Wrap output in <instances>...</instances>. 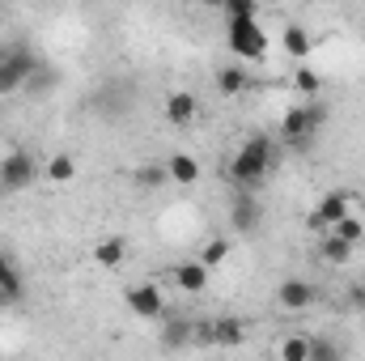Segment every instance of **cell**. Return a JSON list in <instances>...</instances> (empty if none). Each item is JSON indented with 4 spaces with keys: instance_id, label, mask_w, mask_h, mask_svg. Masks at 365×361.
<instances>
[{
    "instance_id": "cell-29",
    "label": "cell",
    "mask_w": 365,
    "mask_h": 361,
    "mask_svg": "<svg viewBox=\"0 0 365 361\" xmlns=\"http://www.w3.org/2000/svg\"><path fill=\"white\" fill-rule=\"evenodd\" d=\"M200 4H204V9H217V13H221V4H225V0H200Z\"/></svg>"
},
{
    "instance_id": "cell-4",
    "label": "cell",
    "mask_w": 365,
    "mask_h": 361,
    "mask_svg": "<svg viewBox=\"0 0 365 361\" xmlns=\"http://www.w3.org/2000/svg\"><path fill=\"white\" fill-rule=\"evenodd\" d=\"M38 64H43V60H38L26 43L9 47V51H4V60H0V98L26 90V81L34 77V68H38Z\"/></svg>"
},
{
    "instance_id": "cell-6",
    "label": "cell",
    "mask_w": 365,
    "mask_h": 361,
    "mask_svg": "<svg viewBox=\"0 0 365 361\" xmlns=\"http://www.w3.org/2000/svg\"><path fill=\"white\" fill-rule=\"evenodd\" d=\"M34 179H38V162H34V153L13 149V153L0 158V191L17 195V191H26Z\"/></svg>"
},
{
    "instance_id": "cell-12",
    "label": "cell",
    "mask_w": 365,
    "mask_h": 361,
    "mask_svg": "<svg viewBox=\"0 0 365 361\" xmlns=\"http://www.w3.org/2000/svg\"><path fill=\"white\" fill-rule=\"evenodd\" d=\"M208 264L195 255V260H182L179 268H175V285H179V293H204L208 289Z\"/></svg>"
},
{
    "instance_id": "cell-20",
    "label": "cell",
    "mask_w": 365,
    "mask_h": 361,
    "mask_svg": "<svg viewBox=\"0 0 365 361\" xmlns=\"http://www.w3.org/2000/svg\"><path fill=\"white\" fill-rule=\"evenodd\" d=\"M284 56H293V60L310 56V34L302 26H284Z\"/></svg>"
},
{
    "instance_id": "cell-25",
    "label": "cell",
    "mask_w": 365,
    "mask_h": 361,
    "mask_svg": "<svg viewBox=\"0 0 365 361\" xmlns=\"http://www.w3.org/2000/svg\"><path fill=\"white\" fill-rule=\"evenodd\" d=\"M293 86H297V93H306V98H314V93L323 90V77L310 68V64H302L297 73H293Z\"/></svg>"
},
{
    "instance_id": "cell-14",
    "label": "cell",
    "mask_w": 365,
    "mask_h": 361,
    "mask_svg": "<svg viewBox=\"0 0 365 361\" xmlns=\"http://www.w3.org/2000/svg\"><path fill=\"white\" fill-rule=\"evenodd\" d=\"M0 289H4L13 302H21V298H26V276H21L17 260H13L9 251H0Z\"/></svg>"
},
{
    "instance_id": "cell-17",
    "label": "cell",
    "mask_w": 365,
    "mask_h": 361,
    "mask_svg": "<svg viewBox=\"0 0 365 361\" xmlns=\"http://www.w3.org/2000/svg\"><path fill=\"white\" fill-rule=\"evenodd\" d=\"M242 90H251V77H247V68H238V64H225V68H217V93H225V98H238Z\"/></svg>"
},
{
    "instance_id": "cell-27",
    "label": "cell",
    "mask_w": 365,
    "mask_h": 361,
    "mask_svg": "<svg viewBox=\"0 0 365 361\" xmlns=\"http://www.w3.org/2000/svg\"><path fill=\"white\" fill-rule=\"evenodd\" d=\"M221 17H259V0H225Z\"/></svg>"
},
{
    "instance_id": "cell-23",
    "label": "cell",
    "mask_w": 365,
    "mask_h": 361,
    "mask_svg": "<svg viewBox=\"0 0 365 361\" xmlns=\"http://www.w3.org/2000/svg\"><path fill=\"white\" fill-rule=\"evenodd\" d=\"M280 357L284 361H310V336H284L280 340Z\"/></svg>"
},
{
    "instance_id": "cell-24",
    "label": "cell",
    "mask_w": 365,
    "mask_h": 361,
    "mask_svg": "<svg viewBox=\"0 0 365 361\" xmlns=\"http://www.w3.org/2000/svg\"><path fill=\"white\" fill-rule=\"evenodd\" d=\"M166 183H170L166 166H140L136 171V187H145V191H162Z\"/></svg>"
},
{
    "instance_id": "cell-19",
    "label": "cell",
    "mask_w": 365,
    "mask_h": 361,
    "mask_svg": "<svg viewBox=\"0 0 365 361\" xmlns=\"http://www.w3.org/2000/svg\"><path fill=\"white\" fill-rule=\"evenodd\" d=\"M191 336H195V323H191V319H170L166 332H162V345H166V349H182Z\"/></svg>"
},
{
    "instance_id": "cell-5",
    "label": "cell",
    "mask_w": 365,
    "mask_h": 361,
    "mask_svg": "<svg viewBox=\"0 0 365 361\" xmlns=\"http://www.w3.org/2000/svg\"><path fill=\"white\" fill-rule=\"evenodd\" d=\"M353 213V191L349 187H331L319 204H314V213L306 217V230H314V234H327L340 217H349Z\"/></svg>"
},
{
    "instance_id": "cell-3",
    "label": "cell",
    "mask_w": 365,
    "mask_h": 361,
    "mask_svg": "<svg viewBox=\"0 0 365 361\" xmlns=\"http://www.w3.org/2000/svg\"><path fill=\"white\" fill-rule=\"evenodd\" d=\"M225 43H230L234 56H242V60H251V64L268 60V51H272L264 26H259L255 17H225Z\"/></svg>"
},
{
    "instance_id": "cell-2",
    "label": "cell",
    "mask_w": 365,
    "mask_h": 361,
    "mask_svg": "<svg viewBox=\"0 0 365 361\" xmlns=\"http://www.w3.org/2000/svg\"><path fill=\"white\" fill-rule=\"evenodd\" d=\"M327 111L319 102H302V106H289L284 119H280V141L289 149H310L319 141V128H323Z\"/></svg>"
},
{
    "instance_id": "cell-13",
    "label": "cell",
    "mask_w": 365,
    "mask_h": 361,
    "mask_svg": "<svg viewBox=\"0 0 365 361\" xmlns=\"http://www.w3.org/2000/svg\"><path fill=\"white\" fill-rule=\"evenodd\" d=\"M314 255H319L323 264H331V268H340V264H349V260H353V243L327 230V234L319 238V251H314Z\"/></svg>"
},
{
    "instance_id": "cell-31",
    "label": "cell",
    "mask_w": 365,
    "mask_h": 361,
    "mask_svg": "<svg viewBox=\"0 0 365 361\" xmlns=\"http://www.w3.org/2000/svg\"><path fill=\"white\" fill-rule=\"evenodd\" d=\"M0 4H13V0H0Z\"/></svg>"
},
{
    "instance_id": "cell-9",
    "label": "cell",
    "mask_w": 365,
    "mask_h": 361,
    "mask_svg": "<svg viewBox=\"0 0 365 361\" xmlns=\"http://www.w3.org/2000/svg\"><path fill=\"white\" fill-rule=\"evenodd\" d=\"M195 327H200V336H204L208 345H217V349H234V345L247 340V323L234 319V315H221V319H208V323H195Z\"/></svg>"
},
{
    "instance_id": "cell-22",
    "label": "cell",
    "mask_w": 365,
    "mask_h": 361,
    "mask_svg": "<svg viewBox=\"0 0 365 361\" xmlns=\"http://www.w3.org/2000/svg\"><path fill=\"white\" fill-rule=\"evenodd\" d=\"M200 260H204L208 268H221V264L230 260V238H208L204 251H200Z\"/></svg>"
},
{
    "instance_id": "cell-16",
    "label": "cell",
    "mask_w": 365,
    "mask_h": 361,
    "mask_svg": "<svg viewBox=\"0 0 365 361\" xmlns=\"http://www.w3.org/2000/svg\"><path fill=\"white\" fill-rule=\"evenodd\" d=\"M123 260H128V243H123L119 234H115V238H102V243L93 247V264H98V268L110 272V268H119Z\"/></svg>"
},
{
    "instance_id": "cell-28",
    "label": "cell",
    "mask_w": 365,
    "mask_h": 361,
    "mask_svg": "<svg viewBox=\"0 0 365 361\" xmlns=\"http://www.w3.org/2000/svg\"><path fill=\"white\" fill-rule=\"evenodd\" d=\"M349 298H353V306H357V310H365V285H353V289H349Z\"/></svg>"
},
{
    "instance_id": "cell-30",
    "label": "cell",
    "mask_w": 365,
    "mask_h": 361,
    "mask_svg": "<svg viewBox=\"0 0 365 361\" xmlns=\"http://www.w3.org/2000/svg\"><path fill=\"white\" fill-rule=\"evenodd\" d=\"M4 51H9V47H4V43H0V60H4Z\"/></svg>"
},
{
    "instance_id": "cell-7",
    "label": "cell",
    "mask_w": 365,
    "mask_h": 361,
    "mask_svg": "<svg viewBox=\"0 0 365 361\" xmlns=\"http://www.w3.org/2000/svg\"><path fill=\"white\" fill-rule=\"evenodd\" d=\"M123 302H128V310H132L136 319H145V323H153V319L166 315V293H162L153 280L128 285V289H123Z\"/></svg>"
},
{
    "instance_id": "cell-15",
    "label": "cell",
    "mask_w": 365,
    "mask_h": 361,
    "mask_svg": "<svg viewBox=\"0 0 365 361\" xmlns=\"http://www.w3.org/2000/svg\"><path fill=\"white\" fill-rule=\"evenodd\" d=\"M166 175H170V183H179V187H191V183H200V162L191 153H170L166 158Z\"/></svg>"
},
{
    "instance_id": "cell-26",
    "label": "cell",
    "mask_w": 365,
    "mask_h": 361,
    "mask_svg": "<svg viewBox=\"0 0 365 361\" xmlns=\"http://www.w3.org/2000/svg\"><path fill=\"white\" fill-rule=\"evenodd\" d=\"M310 361H340V345L327 336H310Z\"/></svg>"
},
{
    "instance_id": "cell-18",
    "label": "cell",
    "mask_w": 365,
    "mask_h": 361,
    "mask_svg": "<svg viewBox=\"0 0 365 361\" xmlns=\"http://www.w3.org/2000/svg\"><path fill=\"white\" fill-rule=\"evenodd\" d=\"M43 175H47V183H56V187L73 183V179H77V158H73V153H51Z\"/></svg>"
},
{
    "instance_id": "cell-21",
    "label": "cell",
    "mask_w": 365,
    "mask_h": 361,
    "mask_svg": "<svg viewBox=\"0 0 365 361\" xmlns=\"http://www.w3.org/2000/svg\"><path fill=\"white\" fill-rule=\"evenodd\" d=\"M331 234H340V238H349V243L357 247V243L365 238V221L357 217V213H349V217H340V221L331 225Z\"/></svg>"
},
{
    "instance_id": "cell-11",
    "label": "cell",
    "mask_w": 365,
    "mask_h": 361,
    "mask_svg": "<svg viewBox=\"0 0 365 361\" xmlns=\"http://www.w3.org/2000/svg\"><path fill=\"white\" fill-rule=\"evenodd\" d=\"M195 115H200V102H195L191 90H175L166 98V123H170V128H191Z\"/></svg>"
},
{
    "instance_id": "cell-1",
    "label": "cell",
    "mask_w": 365,
    "mask_h": 361,
    "mask_svg": "<svg viewBox=\"0 0 365 361\" xmlns=\"http://www.w3.org/2000/svg\"><path fill=\"white\" fill-rule=\"evenodd\" d=\"M276 166V141L268 132H255V136H247L242 145H238V153L230 158V183L234 187H259V183L272 175Z\"/></svg>"
},
{
    "instance_id": "cell-10",
    "label": "cell",
    "mask_w": 365,
    "mask_h": 361,
    "mask_svg": "<svg viewBox=\"0 0 365 361\" xmlns=\"http://www.w3.org/2000/svg\"><path fill=\"white\" fill-rule=\"evenodd\" d=\"M276 302H280V310H310L319 302V289L306 276H284L276 285Z\"/></svg>"
},
{
    "instance_id": "cell-8",
    "label": "cell",
    "mask_w": 365,
    "mask_h": 361,
    "mask_svg": "<svg viewBox=\"0 0 365 361\" xmlns=\"http://www.w3.org/2000/svg\"><path fill=\"white\" fill-rule=\"evenodd\" d=\"M259 221H264V204H259V195H255L251 187H238L234 200H230V225H234L238 234H255Z\"/></svg>"
}]
</instances>
